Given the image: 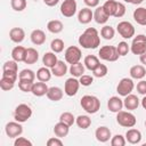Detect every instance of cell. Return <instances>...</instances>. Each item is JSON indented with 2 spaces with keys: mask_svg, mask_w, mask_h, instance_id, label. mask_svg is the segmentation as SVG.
Here are the masks:
<instances>
[{
  "mask_svg": "<svg viewBox=\"0 0 146 146\" xmlns=\"http://www.w3.org/2000/svg\"><path fill=\"white\" fill-rule=\"evenodd\" d=\"M79 44L84 49H96L100 44V36L95 27H88L79 36Z\"/></svg>",
  "mask_w": 146,
  "mask_h": 146,
  "instance_id": "cell-1",
  "label": "cell"
},
{
  "mask_svg": "<svg viewBox=\"0 0 146 146\" xmlns=\"http://www.w3.org/2000/svg\"><path fill=\"white\" fill-rule=\"evenodd\" d=\"M81 107L88 114H95L100 110V100L92 95H84L80 99Z\"/></svg>",
  "mask_w": 146,
  "mask_h": 146,
  "instance_id": "cell-2",
  "label": "cell"
},
{
  "mask_svg": "<svg viewBox=\"0 0 146 146\" xmlns=\"http://www.w3.org/2000/svg\"><path fill=\"white\" fill-rule=\"evenodd\" d=\"M116 122L124 128H132L137 123L136 116L128 111H120L116 113Z\"/></svg>",
  "mask_w": 146,
  "mask_h": 146,
  "instance_id": "cell-3",
  "label": "cell"
},
{
  "mask_svg": "<svg viewBox=\"0 0 146 146\" xmlns=\"http://www.w3.org/2000/svg\"><path fill=\"white\" fill-rule=\"evenodd\" d=\"M32 116V108L27 104H19L14 111V119L17 122L24 123Z\"/></svg>",
  "mask_w": 146,
  "mask_h": 146,
  "instance_id": "cell-4",
  "label": "cell"
},
{
  "mask_svg": "<svg viewBox=\"0 0 146 146\" xmlns=\"http://www.w3.org/2000/svg\"><path fill=\"white\" fill-rule=\"evenodd\" d=\"M98 57L106 62H116L119 59V54L116 47L114 46H103L98 51Z\"/></svg>",
  "mask_w": 146,
  "mask_h": 146,
  "instance_id": "cell-5",
  "label": "cell"
},
{
  "mask_svg": "<svg viewBox=\"0 0 146 146\" xmlns=\"http://www.w3.org/2000/svg\"><path fill=\"white\" fill-rule=\"evenodd\" d=\"M130 51L133 55H141L146 51V35L138 34L132 39V42L130 44Z\"/></svg>",
  "mask_w": 146,
  "mask_h": 146,
  "instance_id": "cell-6",
  "label": "cell"
},
{
  "mask_svg": "<svg viewBox=\"0 0 146 146\" xmlns=\"http://www.w3.org/2000/svg\"><path fill=\"white\" fill-rule=\"evenodd\" d=\"M133 88H135V83L131 78H122L116 86V91H117L119 96L125 97L132 92Z\"/></svg>",
  "mask_w": 146,
  "mask_h": 146,
  "instance_id": "cell-7",
  "label": "cell"
},
{
  "mask_svg": "<svg viewBox=\"0 0 146 146\" xmlns=\"http://www.w3.org/2000/svg\"><path fill=\"white\" fill-rule=\"evenodd\" d=\"M64 57H65V62L68 64H75L81 60L82 57V51L79 47L76 46H70L66 48L65 52H64Z\"/></svg>",
  "mask_w": 146,
  "mask_h": 146,
  "instance_id": "cell-8",
  "label": "cell"
},
{
  "mask_svg": "<svg viewBox=\"0 0 146 146\" xmlns=\"http://www.w3.org/2000/svg\"><path fill=\"white\" fill-rule=\"evenodd\" d=\"M116 31L123 39H131L132 36H135V27L128 21L120 22L116 26Z\"/></svg>",
  "mask_w": 146,
  "mask_h": 146,
  "instance_id": "cell-9",
  "label": "cell"
},
{
  "mask_svg": "<svg viewBox=\"0 0 146 146\" xmlns=\"http://www.w3.org/2000/svg\"><path fill=\"white\" fill-rule=\"evenodd\" d=\"M5 132L9 138H17L23 133V125L21 122H8L5 127Z\"/></svg>",
  "mask_w": 146,
  "mask_h": 146,
  "instance_id": "cell-10",
  "label": "cell"
},
{
  "mask_svg": "<svg viewBox=\"0 0 146 146\" xmlns=\"http://www.w3.org/2000/svg\"><path fill=\"white\" fill-rule=\"evenodd\" d=\"M78 3L75 0H64L60 5V14L64 17H73L76 13Z\"/></svg>",
  "mask_w": 146,
  "mask_h": 146,
  "instance_id": "cell-11",
  "label": "cell"
},
{
  "mask_svg": "<svg viewBox=\"0 0 146 146\" xmlns=\"http://www.w3.org/2000/svg\"><path fill=\"white\" fill-rule=\"evenodd\" d=\"M79 88H80V81L78 80V78H68L65 83H64V92L72 97V96H75L79 91Z\"/></svg>",
  "mask_w": 146,
  "mask_h": 146,
  "instance_id": "cell-12",
  "label": "cell"
},
{
  "mask_svg": "<svg viewBox=\"0 0 146 146\" xmlns=\"http://www.w3.org/2000/svg\"><path fill=\"white\" fill-rule=\"evenodd\" d=\"M95 137H96V139H97L98 141H100V143H106V141H108V140L112 138V132H111V130H110L107 127L100 125V127H98V128L96 129V131H95Z\"/></svg>",
  "mask_w": 146,
  "mask_h": 146,
  "instance_id": "cell-13",
  "label": "cell"
},
{
  "mask_svg": "<svg viewBox=\"0 0 146 146\" xmlns=\"http://www.w3.org/2000/svg\"><path fill=\"white\" fill-rule=\"evenodd\" d=\"M123 107H124L123 106V100L119 96H112L107 100V108L113 113H117V112L122 111Z\"/></svg>",
  "mask_w": 146,
  "mask_h": 146,
  "instance_id": "cell-14",
  "label": "cell"
},
{
  "mask_svg": "<svg viewBox=\"0 0 146 146\" xmlns=\"http://www.w3.org/2000/svg\"><path fill=\"white\" fill-rule=\"evenodd\" d=\"M125 139L129 144L131 145H137L141 141V132L138 129H135L133 127L131 129H129L125 132Z\"/></svg>",
  "mask_w": 146,
  "mask_h": 146,
  "instance_id": "cell-15",
  "label": "cell"
},
{
  "mask_svg": "<svg viewBox=\"0 0 146 146\" xmlns=\"http://www.w3.org/2000/svg\"><path fill=\"white\" fill-rule=\"evenodd\" d=\"M30 39H31V42L35 46H41L46 42V33L40 30V29H36V30H33L30 34Z\"/></svg>",
  "mask_w": 146,
  "mask_h": 146,
  "instance_id": "cell-16",
  "label": "cell"
},
{
  "mask_svg": "<svg viewBox=\"0 0 146 146\" xmlns=\"http://www.w3.org/2000/svg\"><path fill=\"white\" fill-rule=\"evenodd\" d=\"M123 106L128 111H135V110H137L138 106H139V99H138V97L136 95L129 94L123 99Z\"/></svg>",
  "mask_w": 146,
  "mask_h": 146,
  "instance_id": "cell-17",
  "label": "cell"
},
{
  "mask_svg": "<svg viewBox=\"0 0 146 146\" xmlns=\"http://www.w3.org/2000/svg\"><path fill=\"white\" fill-rule=\"evenodd\" d=\"M91 19H94V13L91 11V9L89 7L80 9V11L78 13V21H79V23L88 24V23L91 22Z\"/></svg>",
  "mask_w": 146,
  "mask_h": 146,
  "instance_id": "cell-18",
  "label": "cell"
},
{
  "mask_svg": "<svg viewBox=\"0 0 146 146\" xmlns=\"http://www.w3.org/2000/svg\"><path fill=\"white\" fill-rule=\"evenodd\" d=\"M9 39L15 43H21L25 39V32L22 27H13L9 31Z\"/></svg>",
  "mask_w": 146,
  "mask_h": 146,
  "instance_id": "cell-19",
  "label": "cell"
},
{
  "mask_svg": "<svg viewBox=\"0 0 146 146\" xmlns=\"http://www.w3.org/2000/svg\"><path fill=\"white\" fill-rule=\"evenodd\" d=\"M48 86L46 84V82H42V81H38V82H34L33 83V87H32V94L35 96V97H42L44 95H47L48 92Z\"/></svg>",
  "mask_w": 146,
  "mask_h": 146,
  "instance_id": "cell-20",
  "label": "cell"
},
{
  "mask_svg": "<svg viewBox=\"0 0 146 146\" xmlns=\"http://www.w3.org/2000/svg\"><path fill=\"white\" fill-rule=\"evenodd\" d=\"M129 73H130L131 79L141 80L143 78L146 76V68L144 67V65H133L130 67Z\"/></svg>",
  "mask_w": 146,
  "mask_h": 146,
  "instance_id": "cell-21",
  "label": "cell"
},
{
  "mask_svg": "<svg viewBox=\"0 0 146 146\" xmlns=\"http://www.w3.org/2000/svg\"><path fill=\"white\" fill-rule=\"evenodd\" d=\"M132 16L137 24L146 26V8L145 7H138L137 9H135Z\"/></svg>",
  "mask_w": 146,
  "mask_h": 146,
  "instance_id": "cell-22",
  "label": "cell"
},
{
  "mask_svg": "<svg viewBox=\"0 0 146 146\" xmlns=\"http://www.w3.org/2000/svg\"><path fill=\"white\" fill-rule=\"evenodd\" d=\"M50 70H51L52 75H55V76H57V78L64 76V75L67 73V71H68L66 63L63 62V60H58V62L56 63V65H55L52 68H50Z\"/></svg>",
  "mask_w": 146,
  "mask_h": 146,
  "instance_id": "cell-23",
  "label": "cell"
},
{
  "mask_svg": "<svg viewBox=\"0 0 146 146\" xmlns=\"http://www.w3.org/2000/svg\"><path fill=\"white\" fill-rule=\"evenodd\" d=\"M108 18H110V16L105 13L103 6L96 7V9L94 11V19L97 24H105L108 21Z\"/></svg>",
  "mask_w": 146,
  "mask_h": 146,
  "instance_id": "cell-24",
  "label": "cell"
},
{
  "mask_svg": "<svg viewBox=\"0 0 146 146\" xmlns=\"http://www.w3.org/2000/svg\"><path fill=\"white\" fill-rule=\"evenodd\" d=\"M68 132H70V125H67L66 123H64L62 121L56 123L54 127V133H55V136H57L59 138L66 137L68 135Z\"/></svg>",
  "mask_w": 146,
  "mask_h": 146,
  "instance_id": "cell-25",
  "label": "cell"
},
{
  "mask_svg": "<svg viewBox=\"0 0 146 146\" xmlns=\"http://www.w3.org/2000/svg\"><path fill=\"white\" fill-rule=\"evenodd\" d=\"M58 62V58H57V55H55L54 51H48V52H44L43 57H42V63L46 67L48 68H52L56 63Z\"/></svg>",
  "mask_w": 146,
  "mask_h": 146,
  "instance_id": "cell-26",
  "label": "cell"
},
{
  "mask_svg": "<svg viewBox=\"0 0 146 146\" xmlns=\"http://www.w3.org/2000/svg\"><path fill=\"white\" fill-rule=\"evenodd\" d=\"M25 55H26V48L23 47V46H16V47L11 50V58H13L14 60H16L17 63L24 62Z\"/></svg>",
  "mask_w": 146,
  "mask_h": 146,
  "instance_id": "cell-27",
  "label": "cell"
},
{
  "mask_svg": "<svg viewBox=\"0 0 146 146\" xmlns=\"http://www.w3.org/2000/svg\"><path fill=\"white\" fill-rule=\"evenodd\" d=\"M63 90L59 88V87H50L48 89V92H47V97L49 100L51 102H59L62 98H63Z\"/></svg>",
  "mask_w": 146,
  "mask_h": 146,
  "instance_id": "cell-28",
  "label": "cell"
},
{
  "mask_svg": "<svg viewBox=\"0 0 146 146\" xmlns=\"http://www.w3.org/2000/svg\"><path fill=\"white\" fill-rule=\"evenodd\" d=\"M39 59V52L36 49L34 48H26V55H25V59H24V63L25 64H35Z\"/></svg>",
  "mask_w": 146,
  "mask_h": 146,
  "instance_id": "cell-29",
  "label": "cell"
},
{
  "mask_svg": "<svg viewBox=\"0 0 146 146\" xmlns=\"http://www.w3.org/2000/svg\"><path fill=\"white\" fill-rule=\"evenodd\" d=\"M83 64H84V66H86L87 70L94 71L100 64V62H99V58L97 56H95V55H88V56L84 57Z\"/></svg>",
  "mask_w": 146,
  "mask_h": 146,
  "instance_id": "cell-30",
  "label": "cell"
},
{
  "mask_svg": "<svg viewBox=\"0 0 146 146\" xmlns=\"http://www.w3.org/2000/svg\"><path fill=\"white\" fill-rule=\"evenodd\" d=\"M63 29H64V25L59 19H51L47 24V30L50 33H54V34L60 33L63 31Z\"/></svg>",
  "mask_w": 146,
  "mask_h": 146,
  "instance_id": "cell-31",
  "label": "cell"
},
{
  "mask_svg": "<svg viewBox=\"0 0 146 146\" xmlns=\"http://www.w3.org/2000/svg\"><path fill=\"white\" fill-rule=\"evenodd\" d=\"M84 70H86V66H84V64H82L81 62H78V63H75V64H71V66H70V68H68L70 73H71L72 76H74V78H80L81 75H83Z\"/></svg>",
  "mask_w": 146,
  "mask_h": 146,
  "instance_id": "cell-32",
  "label": "cell"
},
{
  "mask_svg": "<svg viewBox=\"0 0 146 146\" xmlns=\"http://www.w3.org/2000/svg\"><path fill=\"white\" fill-rule=\"evenodd\" d=\"M51 70H49L48 67L43 66V67H40L38 71H36V79L38 81H42V82H47L51 79Z\"/></svg>",
  "mask_w": 146,
  "mask_h": 146,
  "instance_id": "cell-33",
  "label": "cell"
},
{
  "mask_svg": "<svg viewBox=\"0 0 146 146\" xmlns=\"http://www.w3.org/2000/svg\"><path fill=\"white\" fill-rule=\"evenodd\" d=\"M15 82H16V80L10 79V78L5 76V75H1V79H0V88L3 91H9V90H11L15 87Z\"/></svg>",
  "mask_w": 146,
  "mask_h": 146,
  "instance_id": "cell-34",
  "label": "cell"
},
{
  "mask_svg": "<svg viewBox=\"0 0 146 146\" xmlns=\"http://www.w3.org/2000/svg\"><path fill=\"white\" fill-rule=\"evenodd\" d=\"M117 1L115 0H107L105 1V3L103 5V8L105 10V13L111 17V16H114L115 11H116V8H117Z\"/></svg>",
  "mask_w": 146,
  "mask_h": 146,
  "instance_id": "cell-35",
  "label": "cell"
},
{
  "mask_svg": "<svg viewBox=\"0 0 146 146\" xmlns=\"http://www.w3.org/2000/svg\"><path fill=\"white\" fill-rule=\"evenodd\" d=\"M75 123L80 129L86 130L91 125V119L88 115H79L75 119Z\"/></svg>",
  "mask_w": 146,
  "mask_h": 146,
  "instance_id": "cell-36",
  "label": "cell"
},
{
  "mask_svg": "<svg viewBox=\"0 0 146 146\" xmlns=\"http://www.w3.org/2000/svg\"><path fill=\"white\" fill-rule=\"evenodd\" d=\"M36 78V73H34L30 68H24L18 73V80H29V81H34Z\"/></svg>",
  "mask_w": 146,
  "mask_h": 146,
  "instance_id": "cell-37",
  "label": "cell"
},
{
  "mask_svg": "<svg viewBox=\"0 0 146 146\" xmlns=\"http://www.w3.org/2000/svg\"><path fill=\"white\" fill-rule=\"evenodd\" d=\"M100 35L105 40H112L115 35V30L110 25H104L100 30Z\"/></svg>",
  "mask_w": 146,
  "mask_h": 146,
  "instance_id": "cell-38",
  "label": "cell"
},
{
  "mask_svg": "<svg viewBox=\"0 0 146 146\" xmlns=\"http://www.w3.org/2000/svg\"><path fill=\"white\" fill-rule=\"evenodd\" d=\"M50 48H51V51H54L55 54H59L64 50V41L62 39H54L50 43Z\"/></svg>",
  "mask_w": 146,
  "mask_h": 146,
  "instance_id": "cell-39",
  "label": "cell"
},
{
  "mask_svg": "<svg viewBox=\"0 0 146 146\" xmlns=\"http://www.w3.org/2000/svg\"><path fill=\"white\" fill-rule=\"evenodd\" d=\"M75 119H76V117H75L71 112H64V113H62L60 116H59V121L66 123V124L70 125V127L75 123Z\"/></svg>",
  "mask_w": 146,
  "mask_h": 146,
  "instance_id": "cell-40",
  "label": "cell"
},
{
  "mask_svg": "<svg viewBox=\"0 0 146 146\" xmlns=\"http://www.w3.org/2000/svg\"><path fill=\"white\" fill-rule=\"evenodd\" d=\"M108 73V68L105 64H99L94 71H92V74L95 78H104L106 76Z\"/></svg>",
  "mask_w": 146,
  "mask_h": 146,
  "instance_id": "cell-41",
  "label": "cell"
},
{
  "mask_svg": "<svg viewBox=\"0 0 146 146\" xmlns=\"http://www.w3.org/2000/svg\"><path fill=\"white\" fill-rule=\"evenodd\" d=\"M2 72H18V64L16 60H7L2 66Z\"/></svg>",
  "mask_w": 146,
  "mask_h": 146,
  "instance_id": "cell-42",
  "label": "cell"
},
{
  "mask_svg": "<svg viewBox=\"0 0 146 146\" xmlns=\"http://www.w3.org/2000/svg\"><path fill=\"white\" fill-rule=\"evenodd\" d=\"M10 6L15 11H23L26 8L27 2L26 0H10Z\"/></svg>",
  "mask_w": 146,
  "mask_h": 146,
  "instance_id": "cell-43",
  "label": "cell"
},
{
  "mask_svg": "<svg viewBox=\"0 0 146 146\" xmlns=\"http://www.w3.org/2000/svg\"><path fill=\"white\" fill-rule=\"evenodd\" d=\"M34 81H29V80H18V88L23 92H31L32 87H33Z\"/></svg>",
  "mask_w": 146,
  "mask_h": 146,
  "instance_id": "cell-44",
  "label": "cell"
},
{
  "mask_svg": "<svg viewBox=\"0 0 146 146\" xmlns=\"http://www.w3.org/2000/svg\"><path fill=\"white\" fill-rule=\"evenodd\" d=\"M116 50H117V54L119 56H127L128 52L130 51V46L125 42V41H121L119 42V44L116 46Z\"/></svg>",
  "mask_w": 146,
  "mask_h": 146,
  "instance_id": "cell-45",
  "label": "cell"
},
{
  "mask_svg": "<svg viewBox=\"0 0 146 146\" xmlns=\"http://www.w3.org/2000/svg\"><path fill=\"white\" fill-rule=\"evenodd\" d=\"M125 144H127V139L122 135H115L111 138V145L112 146H124Z\"/></svg>",
  "mask_w": 146,
  "mask_h": 146,
  "instance_id": "cell-46",
  "label": "cell"
},
{
  "mask_svg": "<svg viewBox=\"0 0 146 146\" xmlns=\"http://www.w3.org/2000/svg\"><path fill=\"white\" fill-rule=\"evenodd\" d=\"M79 81H80V84H82L83 87H89L94 82V76L88 75V74H83L79 78Z\"/></svg>",
  "mask_w": 146,
  "mask_h": 146,
  "instance_id": "cell-47",
  "label": "cell"
},
{
  "mask_svg": "<svg viewBox=\"0 0 146 146\" xmlns=\"http://www.w3.org/2000/svg\"><path fill=\"white\" fill-rule=\"evenodd\" d=\"M14 145L15 146H32L33 144L31 140H29L25 137H17L14 141Z\"/></svg>",
  "mask_w": 146,
  "mask_h": 146,
  "instance_id": "cell-48",
  "label": "cell"
},
{
  "mask_svg": "<svg viewBox=\"0 0 146 146\" xmlns=\"http://www.w3.org/2000/svg\"><path fill=\"white\" fill-rule=\"evenodd\" d=\"M124 14H125V6H124L122 2H119V3H117L116 11H115V14H114V17L120 18V17H123Z\"/></svg>",
  "mask_w": 146,
  "mask_h": 146,
  "instance_id": "cell-49",
  "label": "cell"
},
{
  "mask_svg": "<svg viewBox=\"0 0 146 146\" xmlns=\"http://www.w3.org/2000/svg\"><path fill=\"white\" fill-rule=\"evenodd\" d=\"M137 91L138 94L145 96L146 95V80H140L138 83H137Z\"/></svg>",
  "mask_w": 146,
  "mask_h": 146,
  "instance_id": "cell-50",
  "label": "cell"
},
{
  "mask_svg": "<svg viewBox=\"0 0 146 146\" xmlns=\"http://www.w3.org/2000/svg\"><path fill=\"white\" fill-rule=\"evenodd\" d=\"M62 145H63V141L60 140L59 137H52L47 140V146H62Z\"/></svg>",
  "mask_w": 146,
  "mask_h": 146,
  "instance_id": "cell-51",
  "label": "cell"
},
{
  "mask_svg": "<svg viewBox=\"0 0 146 146\" xmlns=\"http://www.w3.org/2000/svg\"><path fill=\"white\" fill-rule=\"evenodd\" d=\"M99 1L100 0H83V2L86 3V6L89 7V8H96V7H98Z\"/></svg>",
  "mask_w": 146,
  "mask_h": 146,
  "instance_id": "cell-52",
  "label": "cell"
},
{
  "mask_svg": "<svg viewBox=\"0 0 146 146\" xmlns=\"http://www.w3.org/2000/svg\"><path fill=\"white\" fill-rule=\"evenodd\" d=\"M47 6H49V7H54V6H56L58 2H59V0H42Z\"/></svg>",
  "mask_w": 146,
  "mask_h": 146,
  "instance_id": "cell-53",
  "label": "cell"
},
{
  "mask_svg": "<svg viewBox=\"0 0 146 146\" xmlns=\"http://www.w3.org/2000/svg\"><path fill=\"white\" fill-rule=\"evenodd\" d=\"M124 2H128V3H132V5H140L144 0H123Z\"/></svg>",
  "mask_w": 146,
  "mask_h": 146,
  "instance_id": "cell-54",
  "label": "cell"
},
{
  "mask_svg": "<svg viewBox=\"0 0 146 146\" xmlns=\"http://www.w3.org/2000/svg\"><path fill=\"white\" fill-rule=\"evenodd\" d=\"M139 60H140V63H141V64L146 65V51L139 56Z\"/></svg>",
  "mask_w": 146,
  "mask_h": 146,
  "instance_id": "cell-55",
  "label": "cell"
},
{
  "mask_svg": "<svg viewBox=\"0 0 146 146\" xmlns=\"http://www.w3.org/2000/svg\"><path fill=\"white\" fill-rule=\"evenodd\" d=\"M141 106H143V108L146 111V95H145L144 98L141 99Z\"/></svg>",
  "mask_w": 146,
  "mask_h": 146,
  "instance_id": "cell-56",
  "label": "cell"
},
{
  "mask_svg": "<svg viewBox=\"0 0 146 146\" xmlns=\"http://www.w3.org/2000/svg\"><path fill=\"white\" fill-rule=\"evenodd\" d=\"M145 127H146V121H145Z\"/></svg>",
  "mask_w": 146,
  "mask_h": 146,
  "instance_id": "cell-57",
  "label": "cell"
}]
</instances>
